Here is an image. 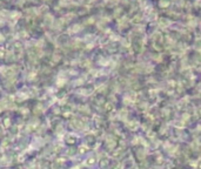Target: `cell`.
Listing matches in <instances>:
<instances>
[{
    "label": "cell",
    "instance_id": "6da1fadb",
    "mask_svg": "<svg viewBox=\"0 0 201 169\" xmlns=\"http://www.w3.org/2000/svg\"><path fill=\"white\" fill-rule=\"evenodd\" d=\"M13 169H23L21 167H15V168H13Z\"/></svg>",
    "mask_w": 201,
    "mask_h": 169
}]
</instances>
